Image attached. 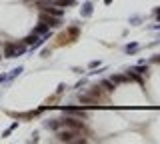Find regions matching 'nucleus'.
Masks as SVG:
<instances>
[{"instance_id":"nucleus-1","label":"nucleus","mask_w":160,"mask_h":144,"mask_svg":"<svg viewBox=\"0 0 160 144\" xmlns=\"http://www.w3.org/2000/svg\"><path fill=\"white\" fill-rule=\"evenodd\" d=\"M26 52H28V46L22 40L20 42H4V58H18L24 56Z\"/></svg>"},{"instance_id":"nucleus-2","label":"nucleus","mask_w":160,"mask_h":144,"mask_svg":"<svg viewBox=\"0 0 160 144\" xmlns=\"http://www.w3.org/2000/svg\"><path fill=\"white\" fill-rule=\"evenodd\" d=\"M62 112H66V114H74V116H78V118H86V110H84L82 106H64Z\"/></svg>"},{"instance_id":"nucleus-3","label":"nucleus","mask_w":160,"mask_h":144,"mask_svg":"<svg viewBox=\"0 0 160 144\" xmlns=\"http://www.w3.org/2000/svg\"><path fill=\"white\" fill-rule=\"evenodd\" d=\"M44 128H48V130H60L62 128V120L60 118H50V120H44Z\"/></svg>"},{"instance_id":"nucleus-4","label":"nucleus","mask_w":160,"mask_h":144,"mask_svg":"<svg viewBox=\"0 0 160 144\" xmlns=\"http://www.w3.org/2000/svg\"><path fill=\"white\" fill-rule=\"evenodd\" d=\"M92 12H94V4L92 2H86V4L82 6V10H80V16H82V18H88V16H92Z\"/></svg>"},{"instance_id":"nucleus-5","label":"nucleus","mask_w":160,"mask_h":144,"mask_svg":"<svg viewBox=\"0 0 160 144\" xmlns=\"http://www.w3.org/2000/svg\"><path fill=\"white\" fill-rule=\"evenodd\" d=\"M16 128H18V122H12V124H10L8 128H6L4 132H2V136H0V138H6V136H10V134H12V132H14Z\"/></svg>"},{"instance_id":"nucleus-6","label":"nucleus","mask_w":160,"mask_h":144,"mask_svg":"<svg viewBox=\"0 0 160 144\" xmlns=\"http://www.w3.org/2000/svg\"><path fill=\"white\" fill-rule=\"evenodd\" d=\"M22 72H24V68H22V66L14 68V70H10V74H8V80H14L16 76H20V74H22Z\"/></svg>"},{"instance_id":"nucleus-7","label":"nucleus","mask_w":160,"mask_h":144,"mask_svg":"<svg viewBox=\"0 0 160 144\" xmlns=\"http://www.w3.org/2000/svg\"><path fill=\"white\" fill-rule=\"evenodd\" d=\"M138 48H140L138 44H136V42H132V44H128V46H126V52H128V54H132V52H136Z\"/></svg>"},{"instance_id":"nucleus-8","label":"nucleus","mask_w":160,"mask_h":144,"mask_svg":"<svg viewBox=\"0 0 160 144\" xmlns=\"http://www.w3.org/2000/svg\"><path fill=\"white\" fill-rule=\"evenodd\" d=\"M50 54H52V52H50V48H44L42 52H40V56H42V58H48Z\"/></svg>"},{"instance_id":"nucleus-9","label":"nucleus","mask_w":160,"mask_h":144,"mask_svg":"<svg viewBox=\"0 0 160 144\" xmlns=\"http://www.w3.org/2000/svg\"><path fill=\"white\" fill-rule=\"evenodd\" d=\"M64 88H66V84H58V88H56V94H62Z\"/></svg>"},{"instance_id":"nucleus-10","label":"nucleus","mask_w":160,"mask_h":144,"mask_svg":"<svg viewBox=\"0 0 160 144\" xmlns=\"http://www.w3.org/2000/svg\"><path fill=\"white\" fill-rule=\"evenodd\" d=\"M2 82H8V74H0V84Z\"/></svg>"},{"instance_id":"nucleus-11","label":"nucleus","mask_w":160,"mask_h":144,"mask_svg":"<svg viewBox=\"0 0 160 144\" xmlns=\"http://www.w3.org/2000/svg\"><path fill=\"white\" fill-rule=\"evenodd\" d=\"M88 66H90V68H96V66H98V60H92V62L88 64Z\"/></svg>"},{"instance_id":"nucleus-12","label":"nucleus","mask_w":160,"mask_h":144,"mask_svg":"<svg viewBox=\"0 0 160 144\" xmlns=\"http://www.w3.org/2000/svg\"><path fill=\"white\" fill-rule=\"evenodd\" d=\"M154 16H156V18L160 20V8H156V10H154Z\"/></svg>"},{"instance_id":"nucleus-13","label":"nucleus","mask_w":160,"mask_h":144,"mask_svg":"<svg viewBox=\"0 0 160 144\" xmlns=\"http://www.w3.org/2000/svg\"><path fill=\"white\" fill-rule=\"evenodd\" d=\"M152 62H156V64H160V56H154V58H152Z\"/></svg>"}]
</instances>
